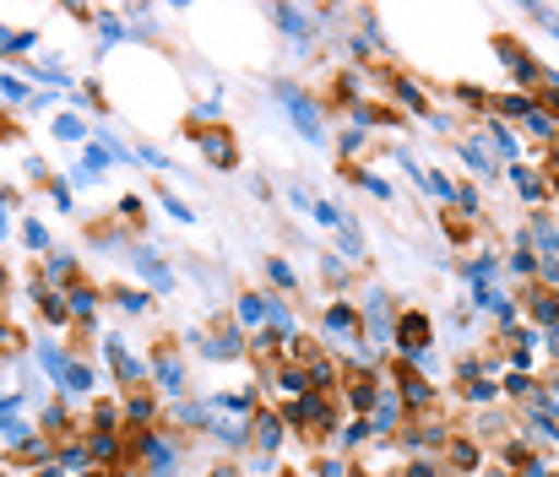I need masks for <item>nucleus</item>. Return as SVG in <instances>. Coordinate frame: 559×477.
<instances>
[{"mask_svg":"<svg viewBox=\"0 0 559 477\" xmlns=\"http://www.w3.org/2000/svg\"><path fill=\"white\" fill-rule=\"evenodd\" d=\"M424 336H429L424 315H407V320H402V347H407V353H418V347H424Z\"/></svg>","mask_w":559,"mask_h":477,"instance_id":"obj_1","label":"nucleus"}]
</instances>
